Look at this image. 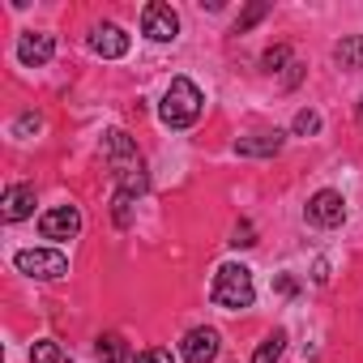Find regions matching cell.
Returning a JSON list of instances; mask_svg holds the SVG:
<instances>
[{
  "instance_id": "obj_1",
  "label": "cell",
  "mask_w": 363,
  "mask_h": 363,
  "mask_svg": "<svg viewBox=\"0 0 363 363\" xmlns=\"http://www.w3.org/2000/svg\"><path fill=\"white\" fill-rule=\"evenodd\" d=\"M201 107H206L201 90H197L189 77H175V82L167 86V94H162L158 116H162V124H167V128H189V124H197Z\"/></svg>"
},
{
  "instance_id": "obj_2",
  "label": "cell",
  "mask_w": 363,
  "mask_h": 363,
  "mask_svg": "<svg viewBox=\"0 0 363 363\" xmlns=\"http://www.w3.org/2000/svg\"><path fill=\"white\" fill-rule=\"evenodd\" d=\"M210 299H214L218 308H231V312H240V308H252V299H257L252 274H248L244 265H218V274H214V286H210Z\"/></svg>"
},
{
  "instance_id": "obj_3",
  "label": "cell",
  "mask_w": 363,
  "mask_h": 363,
  "mask_svg": "<svg viewBox=\"0 0 363 363\" xmlns=\"http://www.w3.org/2000/svg\"><path fill=\"white\" fill-rule=\"evenodd\" d=\"M18 269L30 274V278L52 282V278H65V274H69V261H65V252H56V248H22V252H18Z\"/></svg>"
},
{
  "instance_id": "obj_4",
  "label": "cell",
  "mask_w": 363,
  "mask_h": 363,
  "mask_svg": "<svg viewBox=\"0 0 363 363\" xmlns=\"http://www.w3.org/2000/svg\"><path fill=\"white\" fill-rule=\"evenodd\" d=\"M141 30L154 43H171L179 35V13L171 5H162V0H154V5H145V13H141Z\"/></svg>"
},
{
  "instance_id": "obj_5",
  "label": "cell",
  "mask_w": 363,
  "mask_h": 363,
  "mask_svg": "<svg viewBox=\"0 0 363 363\" xmlns=\"http://www.w3.org/2000/svg\"><path fill=\"white\" fill-rule=\"evenodd\" d=\"M77 231H82L77 206H56V210H48V214L39 218V235H43V240H73Z\"/></svg>"
},
{
  "instance_id": "obj_6",
  "label": "cell",
  "mask_w": 363,
  "mask_h": 363,
  "mask_svg": "<svg viewBox=\"0 0 363 363\" xmlns=\"http://www.w3.org/2000/svg\"><path fill=\"white\" fill-rule=\"evenodd\" d=\"M342 218H346V201H342V193L320 189V193L308 201V223H316V227H342Z\"/></svg>"
},
{
  "instance_id": "obj_7",
  "label": "cell",
  "mask_w": 363,
  "mask_h": 363,
  "mask_svg": "<svg viewBox=\"0 0 363 363\" xmlns=\"http://www.w3.org/2000/svg\"><path fill=\"white\" fill-rule=\"evenodd\" d=\"M179 354H184L189 363H210L218 354V329H189Z\"/></svg>"
},
{
  "instance_id": "obj_8",
  "label": "cell",
  "mask_w": 363,
  "mask_h": 363,
  "mask_svg": "<svg viewBox=\"0 0 363 363\" xmlns=\"http://www.w3.org/2000/svg\"><path fill=\"white\" fill-rule=\"evenodd\" d=\"M90 52H99L103 60H120L128 52V35L120 26H94L90 30Z\"/></svg>"
},
{
  "instance_id": "obj_9",
  "label": "cell",
  "mask_w": 363,
  "mask_h": 363,
  "mask_svg": "<svg viewBox=\"0 0 363 363\" xmlns=\"http://www.w3.org/2000/svg\"><path fill=\"white\" fill-rule=\"evenodd\" d=\"M52 52H56V39L52 35H22L18 39V60L26 65V69H39V65H48L52 60Z\"/></svg>"
},
{
  "instance_id": "obj_10",
  "label": "cell",
  "mask_w": 363,
  "mask_h": 363,
  "mask_svg": "<svg viewBox=\"0 0 363 363\" xmlns=\"http://www.w3.org/2000/svg\"><path fill=\"white\" fill-rule=\"evenodd\" d=\"M35 214V189L30 184H13L5 193V223H22Z\"/></svg>"
},
{
  "instance_id": "obj_11",
  "label": "cell",
  "mask_w": 363,
  "mask_h": 363,
  "mask_svg": "<svg viewBox=\"0 0 363 363\" xmlns=\"http://www.w3.org/2000/svg\"><path fill=\"white\" fill-rule=\"evenodd\" d=\"M235 150H240V154H248V158L278 154V150H282V133H257V137H240V141H235Z\"/></svg>"
},
{
  "instance_id": "obj_12",
  "label": "cell",
  "mask_w": 363,
  "mask_h": 363,
  "mask_svg": "<svg viewBox=\"0 0 363 363\" xmlns=\"http://www.w3.org/2000/svg\"><path fill=\"white\" fill-rule=\"evenodd\" d=\"M333 60L342 69H363V35H342L333 48Z\"/></svg>"
},
{
  "instance_id": "obj_13",
  "label": "cell",
  "mask_w": 363,
  "mask_h": 363,
  "mask_svg": "<svg viewBox=\"0 0 363 363\" xmlns=\"http://www.w3.org/2000/svg\"><path fill=\"white\" fill-rule=\"evenodd\" d=\"M282 342H286V333L282 329H274L261 346H257V354H252V363H278V354H282Z\"/></svg>"
},
{
  "instance_id": "obj_14",
  "label": "cell",
  "mask_w": 363,
  "mask_h": 363,
  "mask_svg": "<svg viewBox=\"0 0 363 363\" xmlns=\"http://www.w3.org/2000/svg\"><path fill=\"white\" fill-rule=\"evenodd\" d=\"M99 363H124V337L120 333H103L99 337Z\"/></svg>"
},
{
  "instance_id": "obj_15",
  "label": "cell",
  "mask_w": 363,
  "mask_h": 363,
  "mask_svg": "<svg viewBox=\"0 0 363 363\" xmlns=\"http://www.w3.org/2000/svg\"><path fill=\"white\" fill-rule=\"evenodd\" d=\"M30 359H35V363H65V354H60L56 342H35V346H30Z\"/></svg>"
},
{
  "instance_id": "obj_16",
  "label": "cell",
  "mask_w": 363,
  "mask_h": 363,
  "mask_svg": "<svg viewBox=\"0 0 363 363\" xmlns=\"http://www.w3.org/2000/svg\"><path fill=\"white\" fill-rule=\"evenodd\" d=\"M295 133H299V137L320 133V116H316V111H299V116H295Z\"/></svg>"
},
{
  "instance_id": "obj_17",
  "label": "cell",
  "mask_w": 363,
  "mask_h": 363,
  "mask_svg": "<svg viewBox=\"0 0 363 363\" xmlns=\"http://www.w3.org/2000/svg\"><path fill=\"white\" fill-rule=\"evenodd\" d=\"M265 13H269V5H252V9H248V13H244V18H240V22H235V35H244V30H248V26H252V22H261V18H265Z\"/></svg>"
},
{
  "instance_id": "obj_18",
  "label": "cell",
  "mask_w": 363,
  "mask_h": 363,
  "mask_svg": "<svg viewBox=\"0 0 363 363\" xmlns=\"http://www.w3.org/2000/svg\"><path fill=\"white\" fill-rule=\"evenodd\" d=\"M286 60H291L286 48H269V52H265V69H269V73H278V65H286Z\"/></svg>"
},
{
  "instance_id": "obj_19",
  "label": "cell",
  "mask_w": 363,
  "mask_h": 363,
  "mask_svg": "<svg viewBox=\"0 0 363 363\" xmlns=\"http://www.w3.org/2000/svg\"><path fill=\"white\" fill-rule=\"evenodd\" d=\"M133 363H171V350H162V346H154V350H141Z\"/></svg>"
},
{
  "instance_id": "obj_20",
  "label": "cell",
  "mask_w": 363,
  "mask_h": 363,
  "mask_svg": "<svg viewBox=\"0 0 363 363\" xmlns=\"http://www.w3.org/2000/svg\"><path fill=\"white\" fill-rule=\"evenodd\" d=\"M231 244H235V248H248V244H257V240H252V227L244 223V227L235 231V240H231Z\"/></svg>"
},
{
  "instance_id": "obj_21",
  "label": "cell",
  "mask_w": 363,
  "mask_h": 363,
  "mask_svg": "<svg viewBox=\"0 0 363 363\" xmlns=\"http://www.w3.org/2000/svg\"><path fill=\"white\" fill-rule=\"evenodd\" d=\"M359 124H363V99H359Z\"/></svg>"
}]
</instances>
